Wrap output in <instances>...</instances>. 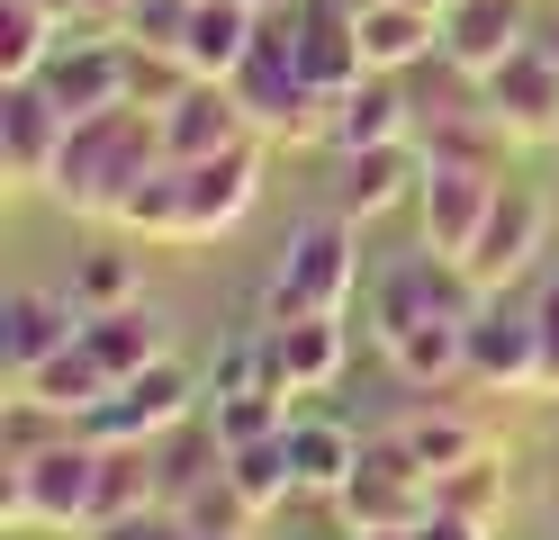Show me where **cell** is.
<instances>
[{
	"instance_id": "cell-17",
	"label": "cell",
	"mask_w": 559,
	"mask_h": 540,
	"mask_svg": "<svg viewBox=\"0 0 559 540\" xmlns=\"http://www.w3.org/2000/svg\"><path fill=\"white\" fill-rule=\"evenodd\" d=\"M253 46H262V10H253V0H190L181 63L199 72V82H235Z\"/></svg>"
},
{
	"instance_id": "cell-4",
	"label": "cell",
	"mask_w": 559,
	"mask_h": 540,
	"mask_svg": "<svg viewBox=\"0 0 559 540\" xmlns=\"http://www.w3.org/2000/svg\"><path fill=\"white\" fill-rule=\"evenodd\" d=\"M361 288V235L353 216H317L289 252H280V271L262 288V324H289V315H343Z\"/></svg>"
},
{
	"instance_id": "cell-8",
	"label": "cell",
	"mask_w": 559,
	"mask_h": 540,
	"mask_svg": "<svg viewBox=\"0 0 559 540\" xmlns=\"http://www.w3.org/2000/svg\"><path fill=\"white\" fill-rule=\"evenodd\" d=\"M542 243H550V207H542V190L506 180L497 207H487V226H478V243H469V279H478V288H506V279H523V271L542 262Z\"/></svg>"
},
{
	"instance_id": "cell-30",
	"label": "cell",
	"mask_w": 559,
	"mask_h": 540,
	"mask_svg": "<svg viewBox=\"0 0 559 540\" xmlns=\"http://www.w3.org/2000/svg\"><path fill=\"white\" fill-rule=\"evenodd\" d=\"M73 298H82V315H99V307H135V252H91V262L73 271Z\"/></svg>"
},
{
	"instance_id": "cell-14",
	"label": "cell",
	"mask_w": 559,
	"mask_h": 540,
	"mask_svg": "<svg viewBox=\"0 0 559 540\" xmlns=\"http://www.w3.org/2000/svg\"><path fill=\"white\" fill-rule=\"evenodd\" d=\"M533 0H451L442 10V63H461V72H497L514 46H533Z\"/></svg>"
},
{
	"instance_id": "cell-26",
	"label": "cell",
	"mask_w": 559,
	"mask_h": 540,
	"mask_svg": "<svg viewBox=\"0 0 559 540\" xmlns=\"http://www.w3.org/2000/svg\"><path fill=\"white\" fill-rule=\"evenodd\" d=\"M199 415L217 423V442H226V451H243V442H271V432H289V396H280V387H235V396H207Z\"/></svg>"
},
{
	"instance_id": "cell-35",
	"label": "cell",
	"mask_w": 559,
	"mask_h": 540,
	"mask_svg": "<svg viewBox=\"0 0 559 540\" xmlns=\"http://www.w3.org/2000/svg\"><path fill=\"white\" fill-rule=\"evenodd\" d=\"M533 46H550V55H559V0H550V19L533 27Z\"/></svg>"
},
{
	"instance_id": "cell-24",
	"label": "cell",
	"mask_w": 559,
	"mask_h": 540,
	"mask_svg": "<svg viewBox=\"0 0 559 540\" xmlns=\"http://www.w3.org/2000/svg\"><path fill=\"white\" fill-rule=\"evenodd\" d=\"M63 46V19L37 0H0V82H37Z\"/></svg>"
},
{
	"instance_id": "cell-3",
	"label": "cell",
	"mask_w": 559,
	"mask_h": 540,
	"mask_svg": "<svg viewBox=\"0 0 559 540\" xmlns=\"http://www.w3.org/2000/svg\"><path fill=\"white\" fill-rule=\"evenodd\" d=\"M99 504V442L63 432L37 459H0V531H91Z\"/></svg>"
},
{
	"instance_id": "cell-36",
	"label": "cell",
	"mask_w": 559,
	"mask_h": 540,
	"mask_svg": "<svg viewBox=\"0 0 559 540\" xmlns=\"http://www.w3.org/2000/svg\"><path fill=\"white\" fill-rule=\"evenodd\" d=\"M253 10H262V19H280V10H289V0H253Z\"/></svg>"
},
{
	"instance_id": "cell-16",
	"label": "cell",
	"mask_w": 559,
	"mask_h": 540,
	"mask_svg": "<svg viewBox=\"0 0 559 540\" xmlns=\"http://www.w3.org/2000/svg\"><path fill=\"white\" fill-rule=\"evenodd\" d=\"M406 190H425V144H370V154H343V180H334V216H353V226H370V216H389Z\"/></svg>"
},
{
	"instance_id": "cell-29",
	"label": "cell",
	"mask_w": 559,
	"mask_h": 540,
	"mask_svg": "<svg viewBox=\"0 0 559 540\" xmlns=\"http://www.w3.org/2000/svg\"><path fill=\"white\" fill-rule=\"evenodd\" d=\"M397 442H406L415 459H425L433 478H442V468H461L469 451H487V442H478V432H469L461 415H406V423H397Z\"/></svg>"
},
{
	"instance_id": "cell-19",
	"label": "cell",
	"mask_w": 559,
	"mask_h": 540,
	"mask_svg": "<svg viewBox=\"0 0 559 540\" xmlns=\"http://www.w3.org/2000/svg\"><path fill=\"white\" fill-rule=\"evenodd\" d=\"M469 379L478 387H542V324L533 315H506V307H478L469 315Z\"/></svg>"
},
{
	"instance_id": "cell-6",
	"label": "cell",
	"mask_w": 559,
	"mask_h": 540,
	"mask_svg": "<svg viewBox=\"0 0 559 540\" xmlns=\"http://www.w3.org/2000/svg\"><path fill=\"white\" fill-rule=\"evenodd\" d=\"M199 415V387L181 379V360H154V370H135V379H118L99 406L82 415V432L91 442H163L171 423H190Z\"/></svg>"
},
{
	"instance_id": "cell-1",
	"label": "cell",
	"mask_w": 559,
	"mask_h": 540,
	"mask_svg": "<svg viewBox=\"0 0 559 540\" xmlns=\"http://www.w3.org/2000/svg\"><path fill=\"white\" fill-rule=\"evenodd\" d=\"M253 199H262V144L243 135V144L199 154V163H154L135 180V199L118 207V226L145 243H171V252H199V243L235 235L253 216Z\"/></svg>"
},
{
	"instance_id": "cell-22",
	"label": "cell",
	"mask_w": 559,
	"mask_h": 540,
	"mask_svg": "<svg viewBox=\"0 0 559 540\" xmlns=\"http://www.w3.org/2000/svg\"><path fill=\"white\" fill-rule=\"evenodd\" d=\"M289 468H298V495H343V478L361 468V442L325 415H289Z\"/></svg>"
},
{
	"instance_id": "cell-9",
	"label": "cell",
	"mask_w": 559,
	"mask_h": 540,
	"mask_svg": "<svg viewBox=\"0 0 559 540\" xmlns=\"http://www.w3.org/2000/svg\"><path fill=\"white\" fill-rule=\"evenodd\" d=\"M487 118H497L514 144H559V55L550 46H514L497 72H487Z\"/></svg>"
},
{
	"instance_id": "cell-5",
	"label": "cell",
	"mask_w": 559,
	"mask_h": 540,
	"mask_svg": "<svg viewBox=\"0 0 559 540\" xmlns=\"http://www.w3.org/2000/svg\"><path fill=\"white\" fill-rule=\"evenodd\" d=\"M334 514H343V531L353 540H379V531H415L433 514V468L415 459L397 432H379V442H361V468L343 478V495H334Z\"/></svg>"
},
{
	"instance_id": "cell-20",
	"label": "cell",
	"mask_w": 559,
	"mask_h": 540,
	"mask_svg": "<svg viewBox=\"0 0 559 540\" xmlns=\"http://www.w3.org/2000/svg\"><path fill=\"white\" fill-rule=\"evenodd\" d=\"M82 343L99 351L109 379H135V370H154V360H171V324L154 307H99V315H82Z\"/></svg>"
},
{
	"instance_id": "cell-7",
	"label": "cell",
	"mask_w": 559,
	"mask_h": 540,
	"mask_svg": "<svg viewBox=\"0 0 559 540\" xmlns=\"http://www.w3.org/2000/svg\"><path fill=\"white\" fill-rule=\"evenodd\" d=\"M506 171H478V163H425V190H415V207H425V243L451 252V262H469V243L487 226V207H497Z\"/></svg>"
},
{
	"instance_id": "cell-11",
	"label": "cell",
	"mask_w": 559,
	"mask_h": 540,
	"mask_svg": "<svg viewBox=\"0 0 559 540\" xmlns=\"http://www.w3.org/2000/svg\"><path fill=\"white\" fill-rule=\"evenodd\" d=\"M343 379V315H289L262 324V387L280 396H317Z\"/></svg>"
},
{
	"instance_id": "cell-31",
	"label": "cell",
	"mask_w": 559,
	"mask_h": 540,
	"mask_svg": "<svg viewBox=\"0 0 559 540\" xmlns=\"http://www.w3.org/2000/svg\"><path fill=\"white\" fill-rule=\"evenodd\" d=\"M91 540H199L190 523H181V504H135V514H109V523H91Z\"/></svg>"
},
{
	"instance_id": "cell-28",
	"label": "cell",
	"mask_w": 559,
	"mask_h": 540,
	"mask_svg": "<svg viewBox=\"0 0 559 540\" xmlns=\"http://www.w3.org/2000/svg\"><path fill=\"white\" fill-rule=\"evenodd\" d=\"M63 432H82L73 415H63V406H46V396H10V415H0V451H10V459H37V451H55L63 442Z\"/></svg>"
},
{
	"instance_id": "cell-21",
	"label": "cell",
	"mask_w": 559,
	"mask_h": 540,
	"mask_svg": "<svg viewBox=\"0 0 559 540\" xmlns=\"http://www.w3.org/2000/svg\"><path fill=\"white\" fill-rule=\"evenodd\" d=\"M361 55H370V72H415L425 55H442V10L370 0V10H361Z\"/></svg>"
},
{
	"instance_id": "cell-10",
	"label": "cell",
	"mask_w": 559,
	"mask_h": 540,
	"mask_svg": "<svg viewBox=\"0 0 559 540\" xmlns=\"http://www.w3.org/2000/svg\"><path fill=\"white\" fill-rule=\"evenodd\" d=\"M37 82H46V99L63 118H99V108L127 99V36H73L63 27V46H55V63Z\"/></svg>"
},
{
	"instance_id": "cell-18",
	"label": "cell",
	"mask_w": 559,
	"mask_h": 540,
	"mask_svg": "<svg viewBox=\"0 0 559 540\" xmlns=\"http://www.w3.org/2000/svg\"><path fill=\"white\" fill-rule=\"evenodd\" d=\"M415 135V99H406V72H361L334 108V154H370V144H406Z\"/></svg>"
},
{
	"instance_id": "cell-37",
	"label": "cell",
	"mask_w": 559,
	"mask_h": 540,
	"mask_svg": "<svg viewBox=\"0 0 559 540\" xmlns=\"http://www.w3.org/2000/svg\"><path fill=\"white\" fill-rule=\"evenodd\" d=\"M415 10H451V0H415Z\"/></svg>"
},
{
	"instance_id": "cell-33",
	"label": "cell",
	"mask_w": 559,
	"mask_h": 540,
	"mask_svg": "<svg viewBox=\"0 0 559 540\" xmlns=\"http://www.w3.org/2000/svg\"><path fill=\"white\" fill-rule=\"evenodd\" d=\"M487 531H497V523H469V514H451V504H433L406 540H487Z\"/></svg>"
},
{
	"instance_id": "cell-12",
	"label": "cell",
	"mask_w": 559,
	"mask_h": 540,
	"mask_svg": "<svg viewBox=\"0 0 559 540\" xmlns=\"http://www.w3.org/2000/svg\"><path fill=\"white\" fill-rule=\"evenodd\" d=\"M63 135H73V118L46 99V82H0V154H10V180L46 190L55 163H63Z\"/></svg>"
},
{
	"instance_id": "cell-13",
	"label": "cell",
	"mask_w": 559,
	"mask_h": 540,
	"mask_svg": "<svg viewBox=\"0 0 559 540\" xmlns=\"http://www.w3.org/2000/svg\"><path fill=\"white\" fill-rule=\"evenodd\" d=\"M73 334H82V298L73 288H10V298H0V370L10 379H27L37 360H55Z\"/></svg>"
},
{
	"instance_id": "cell-23",
	"label": "cell",
	"mask_w": 559,
	"mask_h": 540,
	"mask_svg": "<svg viewBox=\"0 0 559 540\" xmlns=\"http://www.w3.org/2000/svg\"><path fill=\"white\" fill-rule=\"evenodd\" d=\"M19 387H27V396H46V406H63V415H73V423H82V415H91V406H99V396H109L118 379H109V370H99V351H91V343L73 334V343H63L55 360H37V370H27Z\"/></svg>"
},
{
	"instance_id": "cell-15",
	"label": "cell",
	"mask_w": 559,
	"mask_h": 540,
	"mask_svg": "<svg viewBox=\"0 0 559 540\" xmlns=\"http://www.w3.org/2000/svg\"><path fill=\"white\" fill-rule=\"evenodd\" d=\"M154 118H163V154H171V163H199V154H226V144L262 135L253 118H243L235 82H190L171 108H154Z\"/></svg>"
},
{
	"instance_id": "cell-25",
	"label": "cell",
	"mask_w": 559,
	"mask_h": 540,
	"mask_svg": "<svg viewBox=\"0 0 559 540\" xmlns=\"http://www.w3.org/2000/svg\"><path fill=\"white\" fill-rule=\"evenodd\" d=\"M226 478L243 487V504H253V514H280V504L298 495V468H289V432H271V442H243V451H226Z\"/></svg>"
},
{
	"instance_id": "cell-2",
	"label": "cell",
	"mask_w": 559,
	"mask_h": 540,
	"mask_svg": "<svg viewBox=\"0 0 559 540\" xmlns=\"http://www.w3.org/2000/svg\"><path fill=\"white\" fill-rule=\"evenodd\" d=\"M154 163H171L163 154V118H154V108H135V99H118V108H99V118H73L63 163H55L46 190L73 207V216H109V226H118V207L135 199V180H145Z\"/></svg>"
},
{
	"instance_id": "cell-27",
	"label": "cell",
	"mask_w": 559,
	"mask_h": 540,
	"mask_svg": "<svg viewBox=\"0 0 559 540\" xmlns=\"http://www.w3.org/2000/svg\"><path fill=\"white\" fill-rule=\"evenodd\" d=\"M433 504H451V514H469V523H497L506 514V459L497 451H469L461 468L433 478Z\"/></svg>"
},
{
	"instance_id": "cell-32",
	"label": "cell",
	"mask_w": 559,
	"mask_h": 540,
	"mask_svg": "<svg viewBox=\"0 0 559 540\" xmlns=\"http://www.w3.org/2000/svg\"><path fill=\"white\" fill-rule=\"evenodd\" d=\"M533 324H542V387L533 396H559V279L533 298Z\"/></svg>"
},
{
	"instance_id": "cell-34",
	"label": "cell",
	"mask_w": 559,
	"mask_h": 540,
	"mask_svg": "<svg viewBox=\"0 0 559 540\" xmlns=\"http://www.w3.org/2000/svg\"><path fill=\"white\" fill-rule=\"evenodd\" d=\"M127 10H135V0H73V27L82 19H127Z\"/></svg>"
}]
</instances>
